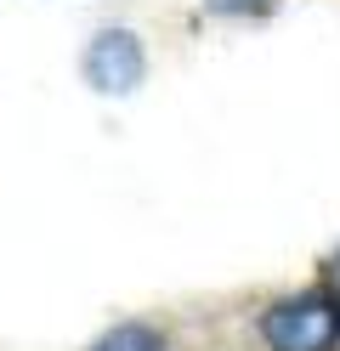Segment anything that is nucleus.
<instances>
[{
    "instance_id": "obj_1",
    "label": "nucleus",
    "mask_w": 340,
    "mask_h": 351,
    "mask_svg": "<svg viewBox=\"0 0 340 351\" xmlns=\"http://www.w3.org/2000/svg\"><path fill=\"white\" fill-rule=\"evenodd\" d=\"M261 335L272 351H329L340 340V306L329 295H289L278 306H267Z\"/></svg>"
},
{
    "instance_id": "obj_4",
    "label": "nucleus",
    "mask_w": 340,
    "mask_h": 351,
    "mask_svg": "<svg viewBox=\"0 0 340 351\" xmlns=\"http://www.w3.org/2000/svg\"><path fill=\"white\" fill-rule=\"evenodd\" d=\"M210 12H227V17H238V12H261L267 0H204Z\"/></svg>"
},
{
    "instance_id": "obj_2",
    "label": "nucleus",
    "mask_w": 340,
    "mask_h": 351,
    "mask_svg": "<svg viewBox=\"0 0 340 351\" xmlns=\"http://www.w3.org/2000/svg\"><path fill=\"white\" fill-rule=\"evenodd\" d=\"M85 80H91V91H102V97H125L136 91V85L148 80V51H142V40H136L131 29H102L97 40L85 46Z\"/></svg>"
},
{
    "instance_id": "obj_3",
    "label": "nucleus",
    "mask_w": 340,
    "mask_h": 351,
    "mask_svg": "<svg viewBox=\"0 0 340 351\" xmlns=\"http://www.w3.org/2000/svg\"><path fill=\"white\" fill-rule=\"evenodd\" d=\"M91 351H165V340H159V328H148V323H120Z\"/></svg>"
}]
</instances>
